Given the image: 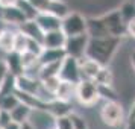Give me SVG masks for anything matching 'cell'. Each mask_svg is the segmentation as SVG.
<instances>
[{"label": "cell", "mask_w": 135, "mask_h": 129, "mask_svg": "<svg viewBox=\"0 0 135 129\" xmlns=\"http://www.w3.org/2000/svg\"><path fill=\"white\" fill-rule=\"evenodd\" d=\"M123 44L120 37H90L85 56L97 61L102 65H111Z\"/></svg>", "instance_id": "6da1fadb"}, {"label": "cell", "mask_w": 135, "mask_h": 129, "mask_svg": "<svg viewBox=\"0 0 135 129\" xmlns=\"http://www.w3.org/2000/svg\"><path fill=\"white\" fill-rule=\"evenodd\" d=\"M99 116H100L102 125L111 129L120 128L122 125L126 123V118H128L124 106L118 100H105L103 105L100 106Z\"/></svg>", "instance_id": "7a4b0ae2"}, {"label": "cell", "mask_w": 135, "mask_h": 129, "mask_svg": "<svg viewBox=\"0 0 135 129\" xmlns=\"http://www.w3.org/2000/svg\"><path fill=\"white\" fill-rule=\"evenodd\" d=\"M76 100L85 108H93L102 100L99 85L93 79H80L76 84Z\"/></svg>", "instance_id": "3957f363"}, {"label": "cell", "mask_w": 135, "mask_h": 129, "mask_svg": "<svg viewBox=\"0 0 135 129\" xmlns=\"http://www.w3.org/2000/svg\"><path fill=\"white\" fill-rule=\"evenodd\" d=\"M86 27H88V17L80 14L79 11H70L62 18L61 29L67 37L86 34Z\"/></svg>", "instance_id": "277c9868"}, {"label": "cell", "mask_w": 135, "mask_h": 129, "mask_svg": "<svg viewBox=\"0 0 135 129\" xmlns=\"http://www.w3.org/2000/svg\"><path fill=\"white\" fill-rule=\"evenodd\" d=\"M100 18L103 21V26L108 32V35L120 38L126 37V23H124L118 8H114V9H109V11L103 12L100 15Z\"/></svg>", "instance_id": "5b68a950"}, {"label": "cell", "mask_w": 135, "mask_h": 129, "mask_svg": "<svg viewBox=\"0 0 135 129\" xmlns=\"http://www.w3.org/2000/svg\"><path fill=\"white\" fill-rule=\"evenodd\" d=\"M59 78L62 80H70L78 84L82 79V73H80V59L74 58V56H65L61 62V68H59Z\"/></svg>", "instance_id": "8992f818"}, {"label": "cell", "mask_w": 135, "mask_h": 129, "mask_svg": "<svg viewBox=\"0 0 135 129\" xmlns=\"http://www.w3.org/2000/svg\"><path fill=\"white\" fill-rule=\"evenodd\" d=\"M88 41H90V35L88 34H80V35H74V37H67L64 50H65V53L68 56H74L78 59H82L86 53Z\"/></svg>", "instance_id": "52a82bcc"}, {"label": "cell", "mask_w": 135, "mask_h": 129, "mask_svg": "<svg viewBox=\"0 0 135 129\" xmlns=\"http://www.w3.org/2000/svg\"><path fill=\"white\" fill-rule=\"evenodd\" d=\"M15 87H17V91L27 93V94H32V96L38 97V93L41 90V80L35 76L21 73L15 78Z\"/></svg>", "instance_id": "ba28073f"}, {"label": "cell", "mask_w": 135, "mask_h": 129, "mask_svg": "<svg viewBox=\"0 0 135 129\" xmlns=\"http://www.w3.org/2000/svg\"><path fill=\"white\" fill-rule=\"evenodd\" d=\"M35 21H37L40 27L43 29V32H50V31H56V29H61L62 25V18L56 17L53 14H50L49 11H40L38 15L35 17Z\"/></svg>", "instance_id": "9c48e42d"}, {"label": "cell", "mask_w": 135, "mask_h": 129, "mask_svg": "<svg viewBox=\"0 0 135 129\" xmlns=\"http://www.w3.org/2000/svg\"><path fill=\"white\" fill-rule=\"evenodd\" d=\"M65 41H67V35L62 32V29H56L44 34L43 46L46 49H64Z\"/></svg>", "instance_id": "30bf717a"}, {"label": "cell", "mask_w": 135, "mask_h": 129, "mask_svg": "<svg viewBox=\"0 0 135 129\" xmlns=\"http://www.w3.org/2000/svg\"><path fill=\"white\" fill-rule=\"evenodd\" d=\"M2 18L5 20L11 27H14V26L20 27V26L27 20L25 17L23 11H21L17 5H15V6H9V8H2Z\"/></svg>", "instance_id": "8fae6325"}, {"label": "cell", "mask_w": 135, "mask_h": 129, "mask_svg": "<svg viewBox=\"0 0 135 129\" xmlns=\"http://www.w3.org/2000/svg\"><path fill=\"white\" fill-rule=\"evenodd\" d=\"M55 99L62 102H71L73 99H76V84L61 79V84L55 93Z\"/></svg>", "instance_id": "7c38bea8"}, {"label": "cell", "mask_w": 135, "mask_h": 129, "mask_svg": "<svg viewBox=\"0 0 135 129\" xmlns=\"http://www.w3.org/2000/svg\"><path fill=\"white\" fill-rule=\"evenodd\" d=\"M102 68V64H99L97 61H94L88 56H84L80 59V73H82V79H93L96 78V74L99 73V70Z\"/></svg>", "instance_id": "4fadbf2b"}, {"label": "cell", "mask_w": 135, "mask_h": 129, "mask_svg": "<svg viewBox=\"0 0 135 129\" xmlns=\"http://www.w3.org/2000/svg\"><path fill=\"white\" fill-rule=\"evenodd\" d=\"M32 112H33V108H32L31 105L25 103V102H20V103L11 111L12 122L18 123V125H23V123H26V122L31 120Z\"/></svg>", "instance_id": "5bb4252c"}, {"label": "cell", "mask_w": 135, "mask_h": 129, "mask_svg": "<svg viewBox=\"0 0 135 129\" xmlns=\"http://www.w3.org/2000/svg\"><path fill=\"white\" fill-rule=\"evenodd\" d=\"M18 29L23 32V34H26L29 38H32V40H37V41H41V43H43L44 32H43V29L40 27V25L35 21V18H33V20H26L25 23L18 27Z\"/></svg>", "instance_id": "9a60e30c"}, {"label": "cell", "mask_w": 135, "mask_h": 129, "mask_svg": "<svg viewBox=\"0 0 135 129\" xmlns=\"http://www.w3.org/2000/svg\"><path fill=\"white\" fill-rule=\"evenodd\" d=\"M67 56L64 49H46L40 53V64H52V62H61Z\"/></svg>", "instance_id": "2e32d148"}, {"label": "cell", "mask_w": 135, "mask_h": 129, "mask_svg": "<svg viewBox=\"0 0 135 129\" xmlns=\"http://www.w3.org/2000/svg\"><path fill=\"white\" fill-rule=\"evenodd\" d=\"M47 111L52 116L55 117H62V116H68L71 112V103L70 102H62L58 99H53L47 103Z\"/></svg>", "instance_id": "e0dca14e"}, {"label": "cell", "mask_w": 135, "mask_h": 129, "mask_svg": "<svg viewBox=\"0 0 135 129\" xmlns=\"http://www.w3.org/2000/svg\"><path fill=\"white\" fill-rule=\"evenodd\" d=\"M86 34H88L90 37H108V32H106V29H105L103 21H102V18H100V15L88 17Z\"/></svg>", "instance_id": "ac0fdd59"}, {"label": "cell", "mask_w": 135, "mask_h": 129, "mask_svg": "<svg viewBox=\"0 0 135 129\" xmlns=\"http://www.w3.org/2000/svg\"><path fill=\"white\" fill-rule=\"evenodd\" d=\"M15 34H17V31H12L11 27H8V29H5L3 32H0V50H2L5 55L14 52Z\"/></svg>", "instance_id": "d6986e66"}, {"label": "cell", "mask_w": 135, "mask_h": 129, "mask_svg": "<svg viewBox=\"0 0 135 129\" xmlns=\"http://www.w3.org/2000/svg\"><path fill=\"white\" fill-rule=\"evenodd\" d=\"M114 80H115V74L109 65H102V68L94 78V82L99 87H114Z\"/></svg>", "instance_id": "ffe728a7"}, {"label": "cell", "mask_w": 135, "mask_h": 129, "mask_svg": "<svg viewBox=\"0 0 135 129\" xmlns=\"http://www.w3.org/2000/svg\"><path fill=\"white\" fill-rule=\"evenodd\" d=\"M44 11H49L50 14H53L59 18H64L68 12H70V8L64 0H50L47 3V8Z\"/></svg>", "instance_id": "44dd1931"}, {"label": "cell", "mask_w": 135, "mask_h": 129, "mask_svg": "<svg viewBox=\"0 0 135 129\" xmlns=\"http://www.w3.org/2000/svg\"><path fill=\"white\" fill-rule=\"evenodd\" d=\"M5 61H6V65L12 74L18 76V74L25 73L23 65H21V59H20V53H17V52L8 53V55H5Z\"/></svg>", "instance_id": "7402d4cb"}, {"label": "cell", "mask_w": 135, "mask_h": 129, "mask_svg": "<svg viewBox=\"0 0 135 129\" xmlns=\"http://www.w3.org/2000/svg\"><path fill=\"white\" fill-rule=\"evenodd\" d=\"M20 59H21V65L25 71H29L33 67H40V55L26 50L23 53H20Z\"/></svg>", "instance_id": "603a6c76"}, {"label": "cell", "mask_w": 135, "mask_h": 129, "mask_svg": "<svg viewBox=\"0 0 135 129\" xmlns=\"http://www.w3.org/2000/svg\"><path fill=\"white\" fill-rule=\"evenodd\" d=\"M62 62V61H61ZM61 62H52V64H41L38 68V78L40 80L50 78V76H59V68Z\"/></svg>", "instance_id": "cb8c5ba5"}, {"label": "cell", "mask_w": 135, "mask_h": 129, "mask_svg": "<svg viewBox=\"0 0 135 129\" xmlns=\"http://www.w3.org/2000/svg\"><path fill=\"white\" fill-rule=\"evenodd\" d=\"M21 100H20L18 94L14 91V93H9V94H3V96H0V108L5 111H11L20 103Z\"/></svg>", "instance_id": "d4e9b609"}, {"label": "cell", "mask_w": 135, "mask_h": 129, "mask_svg": "<svg viewBox=\"0 0 135 129\" xmlns=\"http://www.w3.org/2000/svg\"><path fill=\"white\" fill-rule=\"evenodd\" d=\"M17 6L23 11V14H25V17L27 20H33L35 17L38 15V11L37 8H35V5L32 3L31 0H18V3H17Z\"/></svg>", "instance_id": "484cf974"}, {"label": "cell", "mask_w": 135, "mask_h": 129, "mask_svg": "<svg viewBox=\"0 0 135 129\" xmlns=\"http://www.w3.org/2000/svg\"><path fill=\"white\" fill-rule=\"evenodd\" d=\"M27 44H29V37L23 34V32L17 29V34H15V46H14V52L17 53H23L27 50Z\"/></svg>", "instance_id": "4316f807"}, {"label": "cell", "mask_w": 135, "mask_h": 129, "mask_svg": "<svg viewBox=\"0 0 135 129\" xmlns=\"http://www.w3.org/2000/svg\"><path fill=\"white\" fill-rule=\"evenodd\" d=\"M118 9H120V14H122L124 23H128L132 18H135V3H132V2H123Z\"/></svg>", "instance_id": "83f0119b"}, {"label": "cell", "mask_w": 135, "mask_h": 129, "mask_svg": "<svg viewBox=\"0 0 135 129\" xmlns=\"http://www.w3.org/2000/svg\"><path fill=\"white\" fill-rule=\"evenodd\" d=\"M41 84H43V87L50 93V94L55 96L56 90H58V87L61 84V78H59V76H50V78H46V79L41 80Z\"/></svg>", "instance_id": "f1b7e54d"}, {"label": "cell", "mask_w": 135, "mask_h": 129, "mask_svg": "<svg viewBox=\"0 0 135 129\" xmlns=\"http://www.w3.org/2000/svg\"><path fill=\"white\" fill-rule=\"evenodd\" d=\"M99 93H100L102 100H118L114 87H99Z\"/></svg>", "instance_id": "f546056e"}, {"label": "cell", "mask_w": 135, "mask_h": 129, "mask_svg": "<svg viewBox=\"0 0 135 129\" xmlns=\"http://www.w3.org/2000/svg\"><path fill=\"white\" fill-rule=\"evenodd\" d=\"M70 118H71V122H73V129H90L88 128V123L84 117L78 114V112H70Z\"/></svg>", "instance_id": "4dcf8cb0"}, {"label": "cell", "mask_w": 135, "mask_h": 129, "mask_svg": "<svg viewBox=\"0 0 135 129\" xmlns=\"http://www.w3.org/2000/svg\"><path fill=\"white\" fill-rule=\"evenodd\" d=\"M55 128L56 129H73V122L68 116H62V117H56L55 118Z\"/></svg>", "instance_id": "1f68e13d"}, {"label": "cell", "mask_w": 135, "mask_h": 129, "mask_svg": "<svg viewBox=\"0 0 135 129\" xmlns=\"http://www.w3.org/2000/svg\"><path fill=\"white\" fill-rule=\"evenodd\" d=\"M11 122H12L11 112H9V111H5V109L0 111V129H5Z\"/></svg>", "instance_id": "d6a6232c"}, {"label": "cell", "mask_w": 135, "mask_h": 129, "mask_svg": "<svg viewBox=\"0 0 135 129\" xmlns=\"http://www.w3.org/2000/svg\"><path fill=\"white\" fill-rule=\"evenodd\" d=\"M8 73H9V68H8V65H6V61H5V59H0V87L3 84L5 78L8 76Z\"/></svg>", "instance_id": "836d02e7"}, {"label": "cell", "mask_w": 135, "mask_h": 129, "mask_svg": "<svg viewBox=\"0 0 135 129\" xmlns=\"http://www.w3.org/2000/svg\"><path fill=\"white\" fill-rule=\"evenodd\" d=\"M126 37L135 40V18L126 23Z\"/></svg>", "instance_id": "e575fe53"}, {"label": "cell", "mask_w": 135, "mask_h": 129, "mask_svg": "<svg viewBox=\"0 0 135 129\" xmlns=\"http://www.w3.org/2000/svg\"><path fill=\"white\" fill-rule=\"evenodd\" d=\"M18 3V0H0V8H9L15 6Z\"/></svg>", "instance_id": "d590c367"}, {"label": "cell", "mask_w": 135, "mask_h": 129, "mask_svg": "<svg viewBox=\"0 0 135 129\" xmlns=\"http://www.w3.org/2000/svg\"><path fill=\"white\" fill-rule=\"evenodd\" d=\"M129 65H131V68L134 70V74H135V50H132V52H129Z\"/></svg>", "instance_id": "8d00e7d4"}, {"label": "cell", "mask_w": 135, "mask_h": 129, "mask_svg": "<svg viewBox=\"0 0 135 129\" xmlns=\"http://www.w3.org/2000/svg\"><path fill=\"white\" fill-rule=\"evenodd\" d=\"M132 118H135V97L132 100V103H131V109L128 112V118L126 120H132Z\"/></svg>", "instance_id": "74e56055"}, {"label": "cell", "mask_w": 135, "mask_h": 129, "mask_svg": "<svg viewBox=\"0 0 135 129\" xmlns=\"http://www.w3.org/2000/svg\"><path fill=\"white\" fill-rule=\"evenodd\" d=\"M124 129H135V118H132V120H126V123H124Z\"/></svg>", "instance_id": "f35d334b"}, {"label": "cell", "mask_w": 135, "mask_h": 129, "mask_svg": "<svg viewBox=\"0 0 135 129\" xmlns=\"http://www.w3.org/2000/svg\"><path fill=\"white\" fill-rule=\"evenodd\" d=\"M20 126H21V125H18V123L11 122V123H9V125L6 126V128H5V129H20Z\"/></svg>", "instance_id": "ab89813d"}, {"label": "cell", "mask_w": 135, "mask_h": 129, "mask_svg": "<svg viewBox=\"0 0 135 129\" xmlns=\"http://www.w3.org/2000/svg\"><path fill=\"white\" fill-rule=\"evenodd\" d=\"M20 129H35V128H33V125H32L31 122H26L20 126Z\"/></svg>", "instance_id": "60d3db41"}, {"label": "cell", "mask_w": 135, "mask_h": 129, "mask_svg": "<svg viewBox=\"0 0 135 129\" xmlns=\"http://www.w3.org/2000/svg\"><path fill=\"white\" fill-rule=\"evenodd\" d=\"M49 129H56V128H55V126H53V128H49Z\"/></svg>", "instance_id": "b9f144b4"}, {"label": "cell", "mask_w": 135, "mask_h": 129, "mask_svg": "<svg viewBox=\"0 0 135 129\" xmlns=\"http://www.w3.org/2000/svg\"><path fill=\"white\" fill-rule=\"evenodd\" d=\"M0 111H2V108H0Z\"/></svg>", "instance_id": "7bdbcfd3"}]
</instances>
